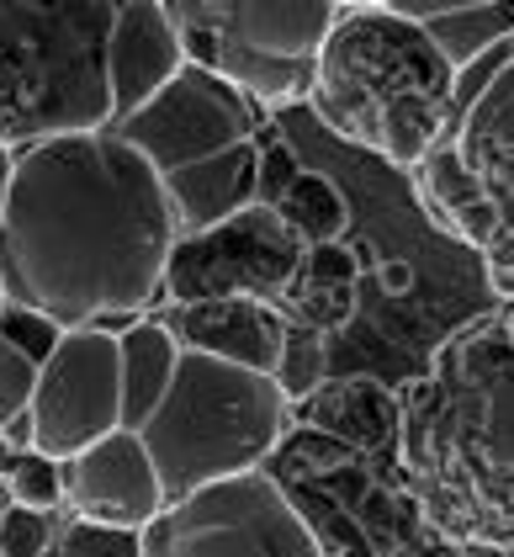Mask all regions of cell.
I'll list each match as a JSON object with an SVG mask.
<instances>
[{"mask_svg":"<svg viewBox=\"0 0 514 557\" xmlns=\"http://www.w3.org/2000/svg\"><path fill=\"white\" fill-rule=\"evenodd\" d=\"M38 557H143L133 531H101L86 520H70Z\"/></svg>","mask_w":514,"mask_h":557,"instance_id":"23","label":"cell"},{"mask_svg":"<svg viewBox=\"0 0 514 557\" xmlns=\"http://www.w3.org/2000/svg\"><path fill=\"white\" fill-rule=\"evenodd\" d=\"M180 70H186V48H180L171 11L160 0H123L112 16V44H106V81H112L117 123L133 117L138 107H149Z\"/></svg>","mask_w":514,"mask_h":557,"instance_id":"12","label":"cell"},{"mask_svg":"<svg viewBox=\"0 0 514 557\" xmlns=\"http://www.w3.org/2000/svg\"><path fill=\"white\" fill-rule=\"evenodd\" d=\"M171 250L165 181L117 133L11 154L0 208V293L11 308L59 330H128L165 293Z\"/></svg>","mask_w":514,"mask_h":557,"instance_id":"1","label":"cell"},{"mask_svg":"<svg viewBox=\"0 0 514 557\" xmlns=\"http://www.w3.org/2000/svg\"><path fill=\"white\" fill-rule=\"evenodd\" d=\"M499 319H504V324H510V335H514V298H510V308H504V313H499Z\"/></svg>","mask_w":514,"mask_h":557,"instance_id":"28","label":"cell"},{"mask_svg":"<svg viewBox=\"0 0 514 557\" xmlns=\"http://www.w3.org/2000/svg\"><path fill=\"white\" fill-rule=\"evenodd\" d=\"M287 425V393L276 377H260L245 367H228L202 350H180L175 383L138 430L149 446L165 499H186L208 483H228L260 472L276 451Z\"/></svg>","mask_w":514,"mask_h":557,"instance_id":"5","label":"cell"},{"mask_svg":"<svg viewBox=\"0 0 514 557\" xmlns=\"http://www.w3.org/2000/svg\"><path fill=\"white\" fill-rule=\"evenodd\" d=\"M143 557H324L308 515L265 472L208 483L138 531Z\"/></svg>","mask_w":514,"mask_h":557,"instance_id":"7","label":"cell"},{"mask_svg":"<svg viewBox=\"0 0 514 557\" xmlns=\"http://www.w3.org/2000/svg\"><path fill=\"white\" fill-rule=\"evenodd\" d=\"M5 483H11V499H16L22 510H59V505H64L59 462H48L38 451H11V457H5Z\"/></svg>","mask_w":514,"mask_h":557,"instance_id":"21","label":"cell"},{"mask_svg":"<svg viewBox=\"0 0 514 557\" xmlns=\"http://www.w3.org/2000/svg\"><path fill=\"white\" fill-rule=\"evenodd\" d=\"M171 335L180 350H202L228 367H245L260 377H276L281 356H287V319L281 308L255 298H213V302H186L171 313Z\"/></svg>","mask_w":514,"mask_h":557,"instance_id":"13","label":"cell"},{"mask_svg":"<svg viewBox=\"0 0 514 557\" xmlns=\"http://www.w3.org/2000/svg\"><path fill=\"white\" fill-rule=\"evenodd\" d=\"M302 265H308V245L265 202H255L208 234L175 239L165 293L175 308L213 298H255L276 308L292 293Z\"/></svg>","mask_w":514,"mask_h":557,"instance_id":"8","label":"cell"},{"mask_svg":"<svg viewBox=\"0 0 514 557\" xmlns=\"http://www.w3.org/2000/svg\"><path fill=\"white\" fill-rule=\"evenodd\" d=\"M318 377H324L318 335L292 330V335H287V356H281V367H276V383H281V393H287V404H292V398H313V393L324 387Z\"/></svg>","mask_w":514,"mask_h":557,"instance_id":"24","label":"cell"},{"mask_svg":"<svg viewBox=\"0 0 514 557\" xmlns=\"http://www.w3.org/2000/svg\"><path fill=\"white\" fill-rule=\"evenodd\" d=\"M165 11L186 64L250 96L260 112L313 96L318 53L340 22L335 0H171Z\"/></svg>","mask_w":514,"mask_h":557,"instance_id":"6","label":"cell"},{"mask_svg":"<svg viewBox=\"0 0 514 557\" xmlns=\"http://www.w3.org/2000/svg\"><path fill=\"white\" fill-rule=\"evenodd\" d=\"M5 181H11V154L0 149V208H5Z\"/></svg>","mask_w":514,"mask_h":557,"instance_id":"27","label":"cell"},{"mask_svg":"<svg viewBox=\"0 0 514 557\" xmlns=\"http://www.w3.org/2000/svg\"><path fill=\"white\" fill-rule=\"evenodd\" d=\"M0 335H5V341L16 345V350H27V356H33L38 367H43L48 356H53V345L64 341V330H59V324H48L43 313L11 308V302L0 308Z\"/></svg>","mask_w":514,"mask_h":557,"instance_id":"25","label":"cell"},{"mask_svg":"<svg viewBox=\"0 0 514 557\" xmlns=\"http://www.w3.org/2000/svg\"><path fill=\"white\" fill-rule=\"evenodd\" d=\"M414 186H419L425 213L435 218L446 234L467 239L472 250H482V256H488V250H499V239H504L499 208L482 197V186L467 175V165H462V154H456V144H451V138H446L425 165L414 171Z\"/></svg>","mask_w":514,"mask_h":557,"instance_id":"16","label":"cell"},{"mask_svg":"<svg viewBox=\"0 0 514 557\" xmlns=\"http://www.w3.org/2000/svg\"><path fill=\"white\" fill-rule=\"evenodd\" d=\"M260 202L281 218L292 234H298L308 250H324L335 245L350 223L340 186L318 171H302L298 160L276 144V149H260Z\"/></svg>","mask_w":514,"mask_h":557,"instance_id":"15","label":"cell"},{"mask_svg":"<svg viewBox=\"0 0 514 557\" xmlns=\"http://www.w3.org/2000/svg\"><path fill=\"white\" fill-rule=\"evenodd\" d=\"M403 557H477L472 547H456V542H440V536H429V542H419L414 553H403Z\"/></svg>","mask_w":514,"mask_h":557,"instance_id":"26","label":"cell"},{"mask_svg":"<svg viewBox=\"0 0 514 557\" xmlns=\"http://www.w3.org/2000/svg\"><path fill=\"white\" fill-rule=\"evenodd\" d=\"M355 308V271L350 256H340L335 245L324 250H308V265L292 282V293L281 298V319L287 330H308V335H324V330H340Z\"/></svg>","mask_w":514,"mask_h":557,"instance_id":"19","label":"cell"},{"mask_svg":"<svg viewBox=\"0 0 514 557\" xmlns=\"http://www.w3.org/2000/svg\"><path fill=\"white\" fill-rule=\"evenodd\" d=\"M0 308H5V293H0Z\"/></svg>","mask_w":514,"mask_h":557,"instance_id":"29","label":"cell"},{"mask_svg":"<svg viewBox=\"0 0 514 557\" xmlns=\"http://www.w3.org/2000/svg\"><path fill=\"white\" fill-rule=\"evenodd\" d=\"M112 133L138 149L160 181H171L260 144V107L234 86H223L217 75L186 64L149 107L112 123Z\"/></svg>","mask_w":514,"mask_h":557,"instance_id":"9","label":"cell"},{"mask_svg":"<svg viewBox=\"0 0 514 557\" xmlns=\"http://www.w3.org/2000/svg\"><path fill=\"white\" fill-rule=\"evenodd\" d=\"M451 144H456L467 175L482 186V197L499 208L504 239L514 245V64L462 112Z\"/></svg>","mask_w":514,"mask_h":557,"instance_id":"14","label":"cell"},{"mask_svg":"<svg viewBox=\"0 0 514 557\" xmlns=\"http://www.w3.org/2000/svg\"><path fill=\"white\" fill-rule=\"evenodd\" d=\"M302 420L329 435L350 441L355 451L366 457H392L398 462V393L366 383V377H350V383H324L308 404H302Z\"/></svg>","mask_w":514,"mask_h":557,"instance_id":"17","label":"cell"},{"mask_svg":"<svg viewBox=\"0 0 514 557\" xmlns=\"http://www.w3.org/2000/svg\"><path fill=\"white\" fill-rule=\"evenodd\" d=\"M398 478L440 542L514 553V335L499 313L398 393Z\"/></svg>","mask_w":514,"mask_h":557,"instance_id":"2","label":"cell"},{"mask_svg":"<svg viewBox=\"0 0 514 557\" xmlns=\"http://www.w3.org/2000/svg\"><path fill=\"white\" fill-rule=\"evenodd\" d=\"M38 372H43V367H38L27 350H16V345L0 335V430L27 420L33 393H38Z\"/></svg>","mask_w":514,"mask_h":557,"instance_id":"22","label":"cell"},{"mask_svg":"<svg viewBox=\"0 0 514 557\" xmlns=\"http://www.w3.org/2000/svg\"><path fill=\"white\" fill-rule=\"evenodd\" d=\"M112 0H0V149L112 133Z\"/></svg>","mask_w":514,"mask_h":557,"instance_id":"4","label":"cell"},{"mask_svg":"<svg viewBox=\"0 0 514 557\" xmlns=\"http://www.w3.org/2000/svg\"><path fill=\"white\" fill-rule=\"evenodd\" d=\"M33 451L70 462L123 430V356L112 330H64L33 393Z\"/></svg>","mask_w":514,"mask_h":557,"instance_id":"10","label":"cell"},{"mask_svg":"<svg viewBox=\"0 0 514 557\" xmlns=\"http://www.w3.org/2000/svg\"><path fill=\"white\" fill-rule=\"evenodd\" d=\"M429 44L446 53V64L462 75L477 59H488L499 44L514 38V0H456L446 16L425 27Z\"/></svg>","mask_w":514,"mask_h":557,"instance_id":"20","label":"cell"},{"mask_svg":"<svg viewBox=\"0 0 514 557\" xmlns=\"http://www.w3.org/2000/svg\"><path fill=\"white\" fill-rule=\"evenodd\" d=\"M117 356H123V430H143L175 383L180 345L165 319H133L128 330H117Z\"/></svg>","mask_w":514,"mask_h":557,"instance_id":"18","label":"cell"},{"mask_svg":"<svg viewBox=\"0 0 514 557\" xmlns=\"http://www.w3.org/2000/svg\"><path fill=\"white\" fill-rule=\"evenodd\" d=\"M456 70L425 27L377 5H340V22L318 53L308 107L350 144L383 154L398 171H419L451 138Z\"/></svg>","mask_w":514,"mask_h":557,"instance_id":"3","label":"cell"},{"mask_svg":"<svg viewBox=\"0 0 514 557\" xmlns=\"http://www.w3.org/2000/svg\"><path fill=\"white\" fill-rule=\"evenodd\" d=\"M59 478H64L70 520H86V525H101V531H133L138 536L171 505L138 430H112L90 451L59 462Z\"/></svg>","mask_w":514,"mask_h":557,"instance_id":"11","label":"cell"}]
</instances>
